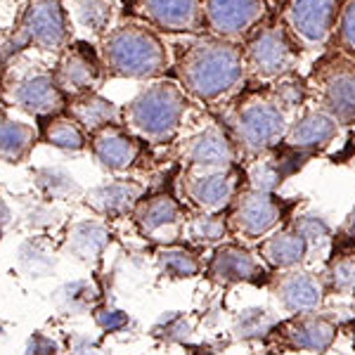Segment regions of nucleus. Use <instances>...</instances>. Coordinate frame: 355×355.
<instances>
[{
  "label": "nucleus",
  "instance_id": "72a5a7b5",
  "mask_svg": "<svg viewBox=\"0 0 355 355\" xmlns=\"http://www.w3.org/2000/svg\"><path fill=\"white\" fill-rule=\"evenodd\" d=\"M97 299V289L90 282H71L57 291V306L62 313H83Z\"/></svg>",
  "mask_w": 355,
  "mask_h": 355
},
{
  "label": "nucleus",
  "instance_id": "7ed1b4c3",
  "mask_svg": "<svg viewBox=\"0 0 355 355\" xmlns=\"http://www.w3.org/2000/svg\"><path fill=\"white\" fill-rule=\"evenodd\" d=\"M102 62L116 76L154 78L166 69L164 45L142 26L114 28L102 45Z\"/></svg>",
  "mask_w": 355,
  "mask_h": 355
},
{
  "label": "nucleus",
  "instance_id": "b1692460",
  "mask_svg": "<svg viewBox=\"0 0 355 355\" xmlns=\"http://www.w3.org/2000/svg\"><path fill=\"white\" fill-rule=\"evenodd\" d=\"M331 19H334L331 0H294L291 5V24L308 43L322 41L331 26Z\"/></svg>",
  "mask_w": 355,
  "mask_h": 355
},
{
  "label": "nucleus",
  "instance_id": "c9c22d12",
  "mask_svg": "<svg viewBox=\"0 0 355 355\" xmlns=\"http://www.w3.org/2000/svg\"><path fill=\"white\" fill-rule=\"evenodd\" d=\"M38 185L41 190L53 199H67L71 194H78V185L73 182V178H69L62 171L55 168H45L38 173Z\"/></svg>",
  "mask_w": 355,
  "mask_h": 355
},
{
  "label": "nucleus",
  "instance_id": "473e14b6",
  "mask_svg": "<svg viewBox=\"0 0 355 355\" xmlns=\"http://www.w3.org/2000/svg\"><path fill=\"white\" fill-rule=\"evenodd\" d=\"M249 187L251 190H259V192H270L275 194L279 185L284 180V168L282 162L277 164V159H259L249 166Z\"/></svg>",
  "mask_w": 355,
  "mask_h": 355
},
{
  "label": "nucleus",
  "instance_id": "39448f33",
  "mask_svg": "<svg viewBox=\"0 0 355 355\" xmlns=\"http://www.w3.org/2000/svg\"><path fill=\"white\" fill-rule=\"evenodd\" d=\"M67 38V15L60 0H28L24 17H21L12 38L5 45L3 55L10 57L24 48H31V45L38 50L57 53L64 48Z\"/></svg>",
  "mask_w": 355,
  "mask_h": 355
},
{
  "label": "nucleus",
  "instance_id": "f8f14e48",
  "mask_svg": "<svg viewBox=\"0 0 355 355\" xmlns=\"http://www.w3.org/2000/svg\"><path fill=\"white\" fill-rule=\"evenodd\" d=\"M57 88L67 95L81 97L93 93V88L102 78V64L100 60L90 53L85 45H73L69 48L64 57L57 64V71L53 73Z\"/></svg>",
  "mask_w": 355,
  "mask_h": 355
},
{
  "label": "nucleus",
  "instance_id": "4c0bfd02",
  "mask_svg": "<svg viewBox=\"0 0 355 355\" xmlns=\"http://www.w3.org/2000/svg\"><path fill=\"white\" fill-rule=\"evenodd\" d=\"M95 320H97V324L107 331H121L130 324L128 315L116 311V308H105V311H100L95 315Z\"/></svg>",
  "mask_w": 355,
  "mask_h": 355
},
{
  "label": "nucleus",
  "instance_id": "58836bf2",
  "mask_svg": "<svg viewBox=\"0 0 355 355\" xmlns=\"http://www.w3.org/2000/svg\"><path fill=\"white\" fill-rule=\"evenodd\" d=\"M341 41L348 50L355 53V3H351V8L343 12L341 19Z\"/></svg>",
  "mask_w": 355,
  "mask_h": 355
},
{
  "label": "nucleus",
  "instance_id": "f03ea898",
  "mask_svg": "<svg viewBox=\"0 0 355 355\" xmlns=\"http://www.w3.org/2000/svg\"><path fill=\"white\" fill-rule=\"evenodd\" d=\"M187 97L171 81L152 83L125 107L123 119L137 135L152 142L171 140L182 123Z\"/></svg>",
  "mask_w": 355,
  "mask_h": 355
},
{
  "label": "nucleus",
  "instance_id": "0eeeda50",
  "mask_svg": "<svg viewBox=\"0 0 355 355\" xmlns=\"http://www.w3.org/2000/svg\"><path fill=\"white\" fill-rule=\"evenodd\" d=\"M268 291H270L279 311L289 313V318L322 311L324 296H327L322 277L306 270V268L272 275L268 279Z\"/></svg>",
  "mask_w": 355,
  "mask_h": 355
},
{
  "label": "nucleus",
  "instance_id": "ea45409f",
  "mask_svg": "<svg viewBox=\"0 0 355 355\" xmlns=\"http://www.w3.org/2000/svg\"><path fill=\"white\" fill-rule=\"evenodd\" d=\"M341 234H343L346 239H351V242H355V206L351 209V214L346 216V220H343Z\"/></svg>",
  "mask_w": 355,
  "mask_h": 355
},
{
  "label": "nucleus",
  "instance_id": "20e7f679",
  "mask_svg": "<svg viewBox=\"0 0 355 355\" xmlns=\"http://www.w3.org/2000/svg\"><path fill=\"white\" fill-rule=\"evenodd\" d=\"M289 130L287 114L270 97L251 95L242 100L232 119L234 140L251 154H263L284 142Z\"/></svg>",
  "mask_w": 355,
  "mask_h": 355
},
{
  "label": "nucleus",
  "instance_id": "a19ab883",
  "mask_svg": "<svg viewBox=\"0 0 355 355\" xmlns=\"http://www.w3.org/2000/svg\"><path fill=\"white\" fill-rule=\"evenodd\" d=\"M8 218H10V209L0 202V225H3V223H8Z\"/></svg>",
  "mask_w": 355,
  "mask_h": 355
},
{
  "label": "nucleus",
  "instance_id": "e433bc0d",
  "mask_svg": "<svg viewBox=\"0 0 355 355\" xmlns=\"http://www.w3.org/2000/svg\"><path fill=\"white\" fill-rule=\"evenodd\" d=\"M154 336L166 341H173V343H182V341H190L192 336V327L187 322L185 315L180 313H166L157 324H154Z\"/></svg>",
  "mask_w": 355,
  "mask_h": 355
},
{
  "label": "nucleus",
  "instance_id": "9b49d317",
  "mask_svg": "<svg viewBox=\"0 0 355 355\" xmlns=\"http://www.w3.org/2000/svg\"><path fill=\"white\" fill-rule=\"evenodd\" d=\"M291 62H294V48L277 26L256 33L246 50V67H251L259 78L282 76L287 69H291Z\"/></svg>",
  "mask_w": 355,
  "mask_h": 355
},
{
  "label": "nucleus",
  "instance_id": "f704fd0d",
  "mask_svg": "<svg viewBox=\"0 0 355 355\" xmlns=\"http://www.w3.org/2000/svg\"><path fill=\"white\" fill-rule=\"evenodd\" d=\"M76 17L81 19L85 28L95 33H102L112 19V8L107 0H78L76 3Z\"/></svg>",
  "mask_w": 355,
  "mask_h": 355
},
{
  "label": "nucleus",
  "instance_id": "c756f323",
  "mask_svg": "<svg viewBox=\"0 0 355 355\" xmlns=\"http://www.w3.org/2000/svg\"><path fill=\"white\" fill-rule=\"evenodd\" d=\"M43 135H45V142H50L57 150L81 152L85 150V145H88L81 125L73 121L71 116H60V114L45 123Z\"/></svg>",
  "mask_w": 355,
  "mask_h": 355
},
{
  "label": "nucleus",
  "instance_id": "a878e982",
  "mask_svg": "<svg viewBox=\"0 0 355 355\" xmlns=\"http://www.w3.org/2000/svg\"><path fill=\"white\" fill-rule=\"evenodd\" d=\"M33 142H36V130L31 125L0 114V159L3 162H21L33 147Z\"/></svg>",
  "mask_w": 355,
  "mask_h": 355
},
{
  "label": "nucleus",
  "instance_id": "423d86ee",
  "mask_svg": "<svg viewBox=\"0 0 355 355\" xmlns=\"http://www.w3.org/2000/svg\"><path fill=\"white\" fill-rule=\"evenodd\" d=\"M284 218H287V206L282 199L270 192L244 187L230 206L227 225H230V232L242 237L244 242L261 244L263 239L282 227Z\"/></svg>",
  "mask_w": 355,
  "mask_h": 355
},
{
  "label": "nucleus",
  "instance_id": "bb28decb",
  "mask_svg": "<svg viewBox=\"0 0 355 355\" xmlns=\"http://www.w3.org/2000/svg\"><path fill=\"white\" fill-rule=\"evenodd\" d=\"M279 318L268 308H244L237 313L232 322L234 339L239 341H263L270 339V334L277 329Z\"/></svg>",
  "mask_w": 355,
  "mask_h": 355
},
{
  "label": "nucleus",
  "instance_id": "79ce46f5",
  "mask_svg": "<svg viewBox=\"0 0 355 355\" xmlns=\"http://www.w3.org/2000/svg\"><path fill=\"white\" fill-rule=\"evenodd\" d=\"M254 355H275L272 351H259V353H254Z\"/></svg>",
  "mask_w": 355,
  "mask_h": 355
},
{
  "label": "nucleus",
  "instance_id": "aec40b11",
  "mask_svg": "<svg viewBox=\"0 0 355 355\" xmlns=\"http://www.w3.org/2000/svg\"><path fill=\"white\" fill-rule=\"evenodd\" d=\"M324 112L339 123L355 121V64H334L322 81Z\"/></svg>",
  "mask_w": 355,
  "mask_h": 355
},
{
  "label": "nucleus",
  "instance_id": "4be33fe9",
  "mask_svg": "<svg viewBox=\"0 0 355 355\" xmlns=\"http://www.w3.org/2000/svg\"><path fill=\"white\" fill-rule=\"evenodd\" d=\"M133 218L145 237H157V234L168 232L180 225L182 211H180V204H178L171 194L162 192V194H152V197L142 199V202L135 206Z\"/></svg>",
  "mask_w": 355,
  "mask_h": 355
},
{
  "label": "nucleus",
  "instance_id": "6ab92c4d",
  "mask_svg": "<svg viewBox=\"0 0 355 355\" xmlns=\"http://www.w3.org/2000/svg\"><path fill=\"white\" fill-rule=\"evenodd\" d=\"M263 12L261 0H209L206 21L220 36H237L254 24Z\"/></svg>",
  "mask_w": 355,
  "mask_h": 355
},
{
  "label": "nucleus",
  "instance_id": "2f4dec72",
  "mask_svg": "<svg viewBox=\"0 0 355 355\" xmlns=\"http://www.w3.org/2000/svg\"><path fill=\"white\" fill-rule=\"evenodd\" d=\"M289 225L306 239L311 251H320L322 246H327L331 242L329 223L318 214H296Z\"/></svg>",
  "mask_w": 355,
  "mask_h": 355
},
{
  "label": "nucleus",
  "instance_id": "393cba45",
  "mask_svg": "<svg viewBox=\"0 0 355 355\" xmlns=\"http://www.w3.org/2000/svg\"><path fill=\"white\" fill-rule=\"evenodd\" d=\"M107 244H110V230L97 220L76 223L67 237V251L73 259L83 263L100 259V254L107 249Z\"/></svg>",
  "mask_w": 355,
  "mask_h": 355
},
{
  "label": "nucleus",
  "instance_id": "412c9836",
  "mask_svg": "<svg viewBox=\"0 0 355 355\" xmlns=\"http://www.w3.org/2000/svg\"><path fill=\"white\" fill-rule=\"evenodd\" d=\"M339 133V121L327 112H308L303 114L296 123L289 125L284 145L294 152H306V150H318L331 142Z\"/></svg>",
  "mask_w": 355,
  "mask_h": 355
},
{
  "label": "nucleus",
  "instance_id": "5701e85b",
  "mask_svg": "<svg viewBox=\"0 0 355 355\" xmlns=\"http://www.w3.org/2000/svg\"><path fill=\"white\" fill-rule=\"evenodd\" d=\"M69 116L73 119L83 128V133H100V130L110 128V125H119L123 119V112L119 110L114 102L105 100L97 93H88L81 97H73L69 102Z\"/></svg>",
  "mask_w": 355,
  "mask_h": 355
},
{
  "label": "nucleus",
  "instance_id": "9d476101",
  "mask_svg": "<svg viewBox=\"0 0 355 355\" xmlns=\"http://www.w3.org/2000/svg\"><path fill=\"white\" fill-rule=\"evenodd\" d=\"M268 266L259 254L249 251L242 244H220L216 246L209 263V275L218 284L239 282H263L268 277Z\"/></svg>",
  "mask_w": 355,
  "mask_h": 355
},
{
  "label": "nucleus",
  "instance_id": "c85d7f7f",
  "mask_svg": "<svg viewBox=\"0 0 355 355\" xmlns=\"http://www.w3.org/2000/svg\"><path fill=\"white\" fill-rule=\"evenodd\" d=\"M157 266L171 279H190L202 272V261L185 246H162L157 251Z\"/></svg>",
  "mask_w": 355,
  "mask_h": 355
},
{
  "label": "nucleus",
  "instance_id": "2eb2a0df",
  "mask_svg": "<svg viewBox=\"0 0 355 355\" xmlns=\"http://www.w3.org/2000/svg\"><path fill=\"white\" fill-rule=\"evenodd\" d=\"M311 246L291 225H282L277 232L266 237L259 244V256L268 266V270L284 272L303 268L311 259Z\"/></svg>",
  "mask_w": 355,
  "mask_h": 355
},
{
  "label": "nucleus",
  "instance_id": "f257e3e1",
  "mask_svg": "<svg viewBox=\"0 0 355 355\" xmlns=\"http://www.w3.org/2000/svg\"><path fill=\"white\" fill-rule=\"evenodd\" d=\"M242 50L225 41H197L187 45L178 62L182 85L199 100H218L244 78Z\"/></svg>",
  "mask_w": 355,
  "mask_h": 355
},
{
  "label": "nucleus",
  "instance_id": "7c9ffc66",
  "mask_svg": "<svg viewBox=\"0 0 355 355\" xmlns=\"http://www.w3.org/2000/svg\"><path fill=\"white\" fill-rule=\"evenodd\" d=\"M327 294H353L355 291V254L331 259L320 275Z\"/></svg>",
  "mask_w": 355,
  "mask_h": 355
},
{
  "label": "nucleus",
  "instance_id": "1a4fd4ad",
  "mask_svg": "<svg viewBox=\"0 0 355 355\" xmlns=\"http://www.w3.org/2000/svg\"><path fill=\"white\" fill-rule=\"evenodd\" d=\"M239 173L234 168L225 171H192L182 178V194L199 214H218L227 211L239 194Z\"/></svg>",
  "mask_w": 355,
  "mask_h": 355
},
{
  "label": "nucleus",
  "instance_id": "ddd939ff",
  "mask_svg": "<svg viewBox=\"0 0 355 355\" xmlns=\"http://www.w3.org/2000/svg\"><path fill=\"white\" fill-rule=\"evenodd\" d=\"M12 102L19 110L36 116H57L67 107V97L57 88L55 76L36 71L12 85Z\"/></svg>",
  "mask_w": 355,
  "mask_h": 355
},
{
  "label": "nucleus",
  "instance_id": "a211bd4d",
  "mask_svg": "<svg viewBox=\"0 0 355 355\" xmlns=\"http://www.w3.org/2000/svg\"><path fill=\"white\" fill-rule=\"evenodd\" d=\"M145 199V187L135 180H114L100 185L85 194V204L100 216L119 218V216L133 214L135 206Z\"/></svg>",
  "mask_w": 355,
  "mask_h": 355
},
{
  "label": "nucleus",
  "instance_id": "37998d69",
  "mask_svg": "<svg viewBox=\"0 0 355 355\" xmlns=\"http://www.w3.org/2000/svg\"><path fill=\"white\" fill-rule=\"evenodd\" d=\"M0 237H3V230H0Z\"/></svg>",
  "mask_w": 355,
  "mask_h": 355
},
{
  "label": "nucleus",
  "instance_id": "cd10ccee",
  "mask_svg": "<svg viewBox=\"0 0 355 355\" xmlns=\"http://www.w3.org/2000/svg\"><path fill=\"white\" fill-rule=\"evenodd\" d=\"M227 234H230L227 218L218 214H197L182 227V237L199 246H220L225 244Z\"/></svg>",
  "mask_w": 355,
  "mask_h": 355
},
{
  "label": "nucleus",
  "instance_id": "4468645a",
  "mask_svg": "<svg viewBox=\"0 0 355 355\" xmlns=\"http://www.w3.org/2000/svg\"><path fill=\"white\" fill-rule=\"evenodd\" d=\"M182 159L194 171H225L232 168L234 145L230 142V137L214 125V128H206L185 142Z\"/></svg>",
  "mask_w": 355,
  "mask_h": 355
},
{
  "label": "nucleus",
  "instance_id": "6e6552de",
  "mask_svg": "<svg viewBox=\"0 0 355 355\" xmlns=\"http://www.w3.org/2000/svg\"><path fill=\"white\" fill-rule=\"evenodd\" d=\"M339 324L331 315L318 311L306 315H294L277 324V329L270 334V341L287 351L303 353H327L331 343L336 341Z\"/></svg>",
  "mask_w": 355,
  "mask_h": 355
},
{
  "label": "nucleus",
  "instance_id": "f3484780",
  "mask_svg": "<svg viewBox=\"0 0 355 355\" xmlns=\"http://www.w3.org/2000/svg\"><path fill=\"white\" fill-rule=\"evenodd\" d=\"M90 147H93L97 162L105 168L116 171V173L128 171L137 162V154H140V142L121 125H110V128L95 133L93 140H90Z\"/></svg>",
  "mask_w": 355,
  "mask_h": 355
},
{
  "label": "nucleus",
  "instance_id": "dca6fc26",
  "mask_svg": "<svg viewBox=\"0 0 355 355\" xmlns=\"http://www.w3.org/2000/svg\"><path fill=\"white\" fill-rule=\"evenodd\" d=\"M135 8L147 21L166 31H197L204 21L199 0H135Z\"/></svg>",
  "mask_w": 355,
  "mask_h": 355
}]
</instances>
